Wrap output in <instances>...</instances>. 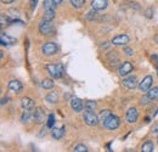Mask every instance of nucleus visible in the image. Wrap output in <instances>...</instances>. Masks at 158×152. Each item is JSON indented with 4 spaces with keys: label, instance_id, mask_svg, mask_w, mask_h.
<instances>
[{
    "label": "nucleus",
    "instance_id": "obj_31",
    "mask_svg": "<svg viewBox=\"0 0 158 152\" xmlns=\"http://www.w3.org/2000/svg\"><path fill=\"white\" fill-rule=\"evenodd\" d=\"M7 21H9V17H7V16H5V14H1V15H0V22H1V28H2V27H4L5 24H6V22H7Z\"/></svg>",
    "mask_w": 158,
    "mask_h": 152
},
{
    "label": "nucleus",
    "instance_id": "obj_9",
    "mask_svg": "<svg viewBox=\"0 0 158 152\" xmlns=\"http://www.w3.org/2000/svg\"><path fill=\"white\" fill-rule=\"evenodd\" d=\"M123 85L127 89H134L138 87V78L135 76H129L123 79Z\"/></svg>",
    "mask_w": 158,
    "mask_h": 152
},
{
    "label": "nucleus",
    "instance_id": "obj_21",
    "mask_svg": "<svg viewBox=\"0 0 158 152\" xmlns=\"http://www.w3.org/2000/svg\"><path fill=\"white\" fill-rule=\"evenodd\" d=\"M141 151L142 152H152L153 151V142H152V141H146V142L141 146Z\"/></svg>",
    "mask_w": 158,
    "mask_h": 152
},
{
    "label": "nucleus",
    "instance_id": "obj_44",
    "mask_svg": "<svg viewBox=\"0 0 158 152\" xmlns=\"http://www.w3.org/2000/svg\"><path fill=\"white\" fill-rule=\"evenodd\" d=\"M157 72H158V67H157Z\"/></svg>",
    "mask_w": 158,
    "mask_h": 152
},
{
    "label": "nucleus",
    "instance_id": "obj_25",
    "mask_svg": "<svg viewBox=\"0 0 158 152\" xmlns=\"http://www.w3.org/2000/svg\"><path fill=\"white\" fill-rule=\"evenodd\" d=\"M54 125H55V114L51 113V114H49V117H48L46 127H48L49 129H52V128H54Z\"/></svg>",
    "mask_w": 158,
    "mask_h": 152
},
{
    "label": "nucleus",
    "instance_id": "obj_34",
    "mask_svg": "<svg viewBox=\"0 0 158 152\" xmlns=\"http://www.w3.org/2000/svg\"><path fill=\"white\" fill-rule=\"evenodd\" d=\"M123 51L125 53V55H127V56H131V55L134 54V51H133V49H131V48H124V49H123Z\"/></svg>",
    "mask_w": 158,
    "mask_h": 152
},
{
    "label": "nucleus",
    "instance_id": "obj_40",
    "mask_svg": "<svg viewBox=\"0 0 158 152\" xmlns=\"http://www.w3.org/2000/svg\"><path fill=\"white\" fill-rule=\"evenodd\" d=\"M153 132H158V124H156L155 127H153V129H152Z\"/></svg>",
    "mask_w": 158,
    "mask_h": 152
},
{
    "label": "nucleus",
    "instance_id": "obj_6",
    "mask_svg": "<svg viewBox=\"0 0 158 152\" xmlns=\"http://www.w3.org/2000/svg\"><path fill=\"white\" fill-rule=\"evenodd\" d=\"M118 72H119V76H122V77H125V76H128V74H130V73L133 72V65H131V62L124 61V62L119 66Z\"/></svg>",
    "mask_w": 158,
    "mask_h": 152
},
{
    "label": "nucleus",
    "instance_id": "obj_14",
    "mask_svg": "<svg viewBox=\"0 0 158 152\" xmlns=\"http://www.w3.org/2000/svg\"><path fill=\"white\" fill-rule=\"evenodd\" d=\"M108 6V0H93L91 1V7L95 9L96 11L105 10Z\"/></svg>",
    "mask_w": 158,
    "mask_h": 152
},
{
    "label": "nucleus",
    "instance_id": "obj_17",
    "mask_svg": "<svg viewBox=\"0 0 158 152\" xmlns=\"http://www.w3.org/2000/svg\"><path fill=\"white\" fill-rule=\"evenodd\" d=\"M64 127H61V128H56V127H54L52 129H51V135H52V137L55 139V140H60V139H62V136L64 135Z\"/></svg>",
    "mask_w": 158,
    "mask_h": 152
},
{
    "label": "nucleus",
    "instance_id": "obj_18",
    "mask_svg": "<svg viewBox=\"0 0 158 152\" xmlns=\"http://www.w3.org/2000/svg\"><path fill=\"white\" fill-rule=\"evenodd\" d=\"M45 100H46L49 103H56V102L59 101V94L55 93V91H51V93H49V94L46 95Z\"/></svg>",
    "mask_w": 158,
    "mask_h": 152
},
{
    "label": "nucleus",
    "instance_id": "obj_27",
    "mask_svg": "<svg viewBox=\"0 0 158 152\" xmlns=\"http://www.w3.org/2000/svg\"><path fill=\"white\" fill-rule=\"evenodd\" d=\"M71 4H72L73 7L80 9V7H83L85 5V0H71Z\"/></svg>",
    "mask_w": 158,
    "mask_h": 152
},
{
    "label": "nucleus",
    "instance_id": "obj_23",
    "mask_svg": "<svg viewBox=\"0 0 158 152\" xmlns=\"http://www.w3.org/2000/svg\"><path fill=\"white\" fill-rule=\"evenodd\" d=\"M55 85V83L52 82V79H44L41 82V88L44 89H52Z\"/></svg>",
    "mask_w": 158,
    "mask_h": 152
},
{
    "label": "nucleus",
    "instance_id": "obj_5",
    "mask_svg": "<svg viewBox=\"0 0 158 152\" xmlns=\"http://www.w3.org/2000/svg\"><path fill=\"white\" fill-rule=\"evenodd\" d=\"M39 32L44 36H50L54 32V27L51 24V21H43L39 26Z\"/></svg>",
    "mask_w": 158,
    "mask_h": 152
},
{
    "label": "nucleus",
    "instance_id": "obj_3",
    "mask_svg": "<svg viewBox=\"0 0 158 152\" xmlns=\"http://www.w3.org/2000/svg\"><path fill=\"white\" fill-rule=\"evenodd\" d=\"M41 51H43L44 55L51 56V55H55V54L59 51V46H57V44L54 43V41H48V43H45V44L41 46Z\"/></svg>",
    "mask_w": 158,
    "mask_h": 152
},
{
    "label": "nucleus",
    "instance_id": "obj_39",
    "mask_svg": "<svg viewBox=\"0 0 158 152\" xmlns=\"http://www.w3.org/2000/svg\"><path fill=\"white\" fill-rule=\"evenodd\" d=\"M15 0H1V2L2 4H12Z\"/></svg>",
    "mask_w": 158,
    "mask_h": 152
},
{
    "label": "nucleus",
    "instance_id": "obj_11",
    "mask_svg": "<svg viewBox=\"0 0 158 152\" xmlns=\"http://www.w3.org/2000/svg\"><path fill=\"white\" fill-rule=\"evenodd\" d=\"M129 43V37L125 36V34H119L116 36L114 38L111 40V44L113 45H118V46H123V45H127Z\"/></svg>",
    "mask_w": 158,
    "mask_h": 152
},
{
    "label": "nucleus",
    "instance_id": "obj_1",
    "mask_svg": "<svg viewBox=\"0 0 158 152\" xmlns=\"http://www.w3.org/2000/svg\"><path fill=\"white\" fill-rule=\"evenodd\" d=\"M83 119H84V122H85L88 125H90V127L98 125V123L100 122L99 116L95 114L94 110H89V108H85V111H84V113H83Z\"/></svg>",
    "mask_w": 158,
    "mask_h": 152
},
{
    "label": "nucleus",
    "instance_id": "obj_42",
    "mask_svg": "<svg viewBox=\"0 0 158 152\" xmlns=\"http://www.w3.org/2000/svg\"><path fill=\"white\" fill-rule=\"evenodd\" d=\"M108 45H110V44H102L101 48H108Z\"/></svg>",
    "mask_w": 158,
    "mask_h": 152
},
{
    "label": "nucleus",
    "instance_id": "obj_22",
    "mask_svg": "<svg viewBox=\"0 0 158 152\" xmlns=\"http://www.w3.org/2000/svg\"><path fill=\"white\" fill-rule=\"evenodd\" d=\"M54 19H55V11L54 10H45L43 19L44 21H52Z\"/></svg>",
    "mask_w": 158,
    "mask_h": 152
},
{
    "label": "nucleus",
    "instance_id": "obj_12",
    "mask_svg": "<svg viewBox=\"0 0 158 152\" xmlns=\"http://www.w3.org/2000/svg\"><path fill=\"white\" fill-rule=\"evenodd\" d=\"M7 87H9V89L11 90V91H14V93H16V94H20L21 91H22V89H23V85H22V83L19 82V80H10L9 82V84H7Z\"/></svg>",
    "mask_w": 158,
    "mask_h": 152
},
{
    "label": "nucleus",
    "instance_id": "obj_10",
    "mask_svg": "<svg viewBox=\"0 0 158 152\" xmlns=\"http://www.w3.org/2000/svg\"><path fill=\"white\" fill-rule=\"evenodd\" d=\"M139 118V112L135 107H131L127 111V114H125V119L128 123H135Z\"/></svg>",
    "mask_w": 158,
    "mask_h": 152
},
{
    "label": "nucleus",
    "instance_id": "obj_15",
    "mask_svg": "<svg viewBox=\"0 0 158 152\" xmlns=\"http://www.w3.org/2000/svg\"><path fill=\"white\" fill-rule=\"evenodd\" d=\"M0 43H1V45H14L17 43V40H16V38H12L5 33H1L0 34Z\"/></svg>",
    "mask_w": 158,
    "mask_h": 152
},
{
    "label": "nucleus",
    "instance_id": "obj_41",
    "mask_svg": "<svg viewBox=\"0 0 158 152\" xmlns=\"http://www.w3.org/2000/svg\"><path fill=\"white\" fill-rule=\"evenodd\" d=\"M54 1H55V4H56V5H59V4H61L63 0H54Z\"/></svg>",
    "mask_w": 158,
    "mask_h": 152
},
{
    "label": "nucleus",
    "instance_id": "obj_13",
    "mask_svg": "<svg viewBox=\"0 0 158 152\" xmlns=\"http://www.w3.org/2000/svg\"><path fill=\"white\" fill-rule=\"evenodd\" d=\"M71 107H72V110H73L74 112H81L85 106H84V103H83V101H81L80 99L74 97V99L71 100Z\"/></svg>",
    "mask_w": 158,
    "mask_h": 152
},
{
    "label": "nucleus",
    "instance_id": "obj_20",
    "mask_svg": "<svg viewBox=\"0 0 158 152\" xmlns=\"http://www.w3.org/2000/svg\"><path fill=\"white\" fill-rule=\"evenodd\" d=\"M111 111L110 110H105V111H102L101 113H100V116H99V120H100V123L103 125V123L107 120V118L111 116Z\"/></svg>",
    "mask_w": 158,
    "mask_h": 152
},
{
    "label": "nucleus",
    "instance_id": "obj_16",
    "mask_svg": "<svg viewBox=\"0 0 158 152\" xmlns=\"http://www.w3.org/2000/svg\"><path fill=\"white\" fill-rule=\"evenodd\" d=\"M21 106L23 110H32L34 108V101L31 97H23L21 100Z\"/></svg>",
    "mask_w": 158,
    "mask_h": 152
},
{
    "label": "nucleus",
    "instance_id": "obj_37",
    "mask_svg": "<svg viewBox=\"0 0 158 152\" xmlns=\"http://www.w3.org/2000/svg\"><path fill=\"white\" fill-rule=\"evenodd\" d=\"M151 58H152V61H153V62H156V63L158 65V55H156V54H153V55L151 56Z\"/></svg>",
    "mask_w": 158,
    "mask_h": 152
},
{
    "label": "nucleus",
    "instance_id": "obj_38",
    "mask_svg": "<svg viewBox=\"0 0 158 152\" xmlns=\"http://www.w3.org/2000/svg\"><path fill=\"white\" fill-rule=\"evenodd\" d=\"M48 128V127H46ZM46 128L44 127L43 129H41V132H40V134H39V136H44V135H46Z\"/></svg>",
    "mask_w": 158,
    "mask_h": 152
},
{
    "label": "nucleus",
    "instance_id": "obj_35",
    "mask_svg": "<svg viewBox=\"0 0 158 152\" xmlns=\"http://www.w3.org/2000/svg\"><path fill=\"white\" fill-rule=\"evenodd\" d=\"M37 2H38V0H31V9L32 10H34L37 7Z\"/></svg>",
    "mask_w": 158,
    "mask_h": 152
},
{
    "label": "nucleus",
    "instance_id": "obj_8",
    "mask_svg": "<svg viewBox=\"0 0 158 152\" xmlns=\"http://www.w3.org/2000/svg\"><path fill=\"white\" fill-rule=\"evenodd\" d=\"M33 119L37 124H43L46 119H45V113L40 107H35L33 110Z\"/></svg>",
    "mask_w": 158,
    "mask_h": 152
},
{
    "label": "nucleus",
    "instance_id": "obj_33",
    "mask_svg": "<svg viewBox=\"0 0 158 152\" xmlns=\"http://www.w3.org/2000/svg\"><path fill=\"white\" fill-rule=\"evenodd\" d=\"M145 16H146L147 19H152V16H153V10H152V9H147V10L145 11Z\"/></svg>",
    "mask_w": 158,
    "mask_h": 152
},
{
    "label": "nucleus",
    "instance_id": "obj_4",
    "mask_svg": "<svg viewBox=\"0 0 158 152\" xmlns=\"http://www.w3.org/2000/svg\"><path fill=\"white\" fill-rule=\"evenodd\" d=\"M119 125H120V119H119V117L114 116V114H111V116L107 118V120L103 123V127L107 128V129H110V130L117 129Z\"/></svg>",
    "mask_w": 158,
    "mask_h": 152
},
{
    "label": "nucleus",
    "instance_id": "obj_24",
    "mask_svg": "<svg viewBox=\"0 0 158 152\" xmlns=\"http://www.w3.org/2000/svg\"><path fill=\"white\" fill-rule=\"evenodd\" d=\"M147 96L151 99V100H155L158 97V87H155V88H151L148 91H147Z\"/></svg>",
    "mask_w": 158,
    "mask_h": 152
},
{
    "label": "nucleus",
    "instance_id": "obj_29",
    "mask_svg": "<svg viewBox=\"0 0 158 152\" xmlns=\"http://www.w3.org/2000/svg\"><path fill=\"white\" fill-rule=\"evenodd\" d=\"M86 151H88V149H86V146L83 145V144H79V145H77V146L74 147V152H86Z\"/></svg>",
    "mask_w": 158,
    "mask_h": 152
},
{
    "label": "nucleus",
    "instance_id": "obj_28",
    "mask_svg": "<svg viewBox=\"0 0 158 152\" xmlns=\"http://www.w3.org/2000/svg\"><path fill=\"white\" fill-rule=\"evenodd\" d=\"M84 106H85V108H89V110H95V108H96V106H98V103H96L95 101L88 100V101L84 103Z\"/></svg>",
    "mask_w": 158,
    "mask_h": 152
},
{
    "label": "nucleus",
    "instance_id": "obj_43",
    "mask_svg": "<svg viewBox=\"0 0 158 152\" xmlns=\"http://www.w3.org/2000/svg\"><path fill=\"white\" fill-rule=\"evenodd\" d=\"M155 40H156V41L158 43V36H156V38H155Z\"/></svg>",
    "mask_w": 158,
    "mask_h": 152
},
{
    "label": "nucleus",
    "instance_id": "obj_32",
    "mask_svg": "<svg viewBox=\"0 0 158 152\" xmlns=\"http://www.w3.org/2000/svg\"><path fill=\"white\" fill-rule=\"evenodd\" d=\"M95 15H96V10H95V9H93L91 11H89V12H88V15H86V19L91 21V19H94Z\"/></svg>",
    "mask_w": 158,
    "mask_h": 152
},
{
    "label": "nucleus",
    "instance_id": "obj_19",
    "mask_svg": "<svg viewBox=\"0 0 158 152\" xmlns=\"http://www.w3.org/2000/svg\"><path fill=\"white\" fill-rule=\"evenodd\" d=\"M33 117V113L31 112V110H24L22 114H21V122L22 123H26V122H28L31 118Z\"/></svg>",
    "mask_w": 158,
    "mask_h": 152
},
{
    "label": "nucleus",
    "instance_id": "obj_7",
    "mask_svg": "<svg viewBox=\"0 0 158 152\" xmlns=\"http://www.w3.org/2000/svg\"><path fill=\"white\" fill-rule=\"evenodd\" d=\"M152 82H153L152 76H146L139 83V89L141 91H148L151 89V87H152Z\"/></svg>",
    "mask_w": 158,
    "mask_h": 152
},
{
    "label": "nucleus",
    "instance_id": "obj_26",
    "mask_svg": "<svg viewBox=\"0 0 158 152\" xmlns=\"http://www.w3.org/2000/svg\"><path fill=\"white\" fill-rule=\"evenodd\" d=\"M56 6L54 0H44V9L45 10H54V7Z\"/></svg>",
    "mask_w": 158,
    "mask_h": 152
},
{
    "label": "nucleus",
    "instance_id": "obj_36",
    "mask_svg": "<svg viewBox=\"0 0 158 152\" xmlns=\"http://www.w3.org/2000/svg\"><path fill=\"white\" fill-rule=\"evenodd\" d=\"M9 100H10V99H9L7 96H6V97H2V99H1V105H5V103H7V102H9Z\"/></svg>",
    "mask_w": 158,
    "mask_h": 152
},
{
    "label": "nucleus",
    "instance_id": "obj_2",
    "mask_svg": "<svg viewBox=\"0 0 158 152\" xmlns=\"http://www.w3.org/2000/svg\"><path fill=\"white\" fill-rule=\"evenodd\" d=\"M46 71L54 79H59L64 73V68L62 65H46Z\"/></svg>",
    "mask_w": 158,
    "mask_h": 152
},
{
    "label": "nucleus",
    "instance_id": "obj_30",
    "mask_svg": "<svg viewBox=\"0 0 158 152\" xmlns=\"http://www.w3.org/2000/svg\"><path fill=\"white\" fill-rule=\"evenodd\" d=\"M151 101H152V100H151L148 96L146 95V96H143V97L140 100V105H143V106H145V105H148Z\"/></svg>",
    "mask_w": 158,
    "mask_h": 152
}]
</instances>
